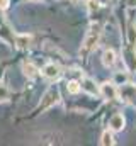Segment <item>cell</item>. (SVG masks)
<instances>
[{"label":"cell","mask_w":136,"mask_h":146,"mask_svg":"<svg viewBox=\"0 0 136 146\" xmlns=\"http://www.w3.org/2000/svg\"><path fill=\"white\" fill-rule=\"evenodd\" d=\"M99 36H101L99 27L92 26L90 31L87 33L85 39H83V42H82V49H80V53H82V54H89L92 49H95V46H97V42H99Z\"/></svg>","instance_id":"cell-1"},{"label":"cell","mask_w":136,"mask_h":146,"mask_svg":"<svg viewBox=\"0 0 136 146\" xmlns=\"http://www.w3.org/2000/svg\"><path fill=\"white\" fill-rule=\"evenodd\" d=\"M58 102H60V92H58L56 87H51V88H48L46 94L43 95V99H41L37 109L46 110V109H49V107H53L55 104H58Z\"/></svg>","instance_id":"cell-2"},{"label":"cell","mask_w":136,"mask_h":146,"mask_svg":"<svg viewBox=\"0 0 136 146\" xmlns=\"http://www.w3.org/2000/svg\"><path fill=\"white\" fill-rule=\"evenodd\" d=\"M99 90H101V95L107 100H116L117 99V88H116L114 82H104L99 87Z\"/></svg>","instance_id":"cell-3"},{"label":"cell","mask_w":136,"mask_h":146,"mask_svg":"<svg viewBox=\"0 0 136 146\" xmlns=\"http://www.w3.org/2000/svg\"><path fill=\"white\" fill-rule=\"evenodd\" d=\"M124 124H126V119L123 114H114L111 119H109V129L114 131V133H119L124 129Z\"/></svg>","instance_id":"cell-4"},{"label":"cell","mask_w":136,"mask_h":146,"mask_svg":"<svg viewBox=\"0 0 136 146\" xmlns=\"http://www.w3.org/2000/svg\"><path fill=\"white\" fill-rule=\"evenodd\" d=\"M43 75L48 78V80H58L61 76V68L55 63H48L44 68H43Z\"/></svg>","instance_id":"cell-5"},{"label":"cell","mask_w":136,"mask_h":146,"mask_svg":"<svg viewBox=\"0 0 136 146\" xmlns=\"http://www.w3.org/2000/svg\"><path fill=\"white\" fill-rule=\"evenodd\" d=\"M80 87H82V90L87 92L89 95H99V94H101L99 87L95 85V82H94L92 78H82V80H80Z\"/></svg>","instance_id":"cell-6"},{"label":"cell","mask_w":136,"mask_h":146,"mask_svg":"<svg viewBox=\"0 0 136 146\" xmlns=\"http://www.w3.org/2000/svg\"><path fill=\"white\" fill-rule=\"evenodd\" d=\"M124 63L128 70H136V51L129 46V49H124Z\"/></svg>","instance_id":"cell-7"},{"label":"cell","mask_w":136,"mask_h":146,"mask_svg":"<svg viewBox=\"0 0 136 146\" xmlns=\"http://www.w3.org/2000/svg\"><path fill=\"white\" fill-rule=\"evenodd\" d=\"M102 65L105 68H111L116 65V51L114 49H105L102 53Z\"/></svg>","instance_id":"cell-8"},{"label":"cell","mask_w":136,"mask_h":146,"mask_svg":"<svg viewBox=\"0 0 136 146\" xmlns=\"http://www.w3.org/2000/svg\"><path fill=\"white\" fill-rule=\"evenodd\" d=\"M22 73L27 76V78H36L37 75H39V68L34 65V63H31V61H24L22 63Z\"/></svg>","instance_id":"cell-9"},{"label":"cell","mask_w":136,"mask_h":146,"mask_svg":"<svg viewBox=\"0 0 136 146\" xmlns=\"http://www.w3.org/2000/svg\"><path fill=\"white\" fill-rule=\"evenodd\" d=\"M31 42H33V37L29 34H19L15 37V44H17L19 49H27L31 46Z\"/></svg>","instance_id":"cell-10"},{"label":"cell","mask_w":136,"mask_h":146,"mask_svg":"<svg viewBox=\"0 0 136 146\" xmlns=\"http://www.w3.org/2000/svg\"><path fill=\"white\" fill-rule=\"evenodd\" d=\"M101 145L102 146H112V145H114V136H112V131H111V129H107V131H104V133H102Z\"/></svg>","instance_id":"cell-11"},{"label":"cell","mask_w":136,"mask_h":146,"mask_svg":"<svg viewBox=\"0 0 136 146\" xmlns=\"http://www.w3.org/2000/svg\"><path fill=\"white\" fill-rule=\"evenodd\" d=\"M128 42H129V46L131 48H136V26H129V29H128Z\"/></svg>","instance_id":"cell-12"},{"label":"cell","mask_w":136,"mask_h":146,"mask_svg":"<svg viewBox=\"0 0 136 146\" xmlns=\"http://www.w3.org/2000/svg\"><path fill=\"white\" fill-rule=\"evenodd\" d=\"M67 87H68V92H70V94H73V95H77V94L82 90V87H80V82H78V80H70Z\"/></svg>","instance_id":"cell-13"},{"label":"cell","mask_w":136,"mask_h":146,"mask_svg":"<svg viewBox=\"0 0 136 146\" xmlns=\"http://www.w3.org/2000/svg\"><path fill=\"white\" fill-rule=\"evenodd\" d=\"M128 82V75L123 72H116V75H114V83L116 85H124Z\"/></svg>","instance_id":"cell-14"},{"label":"cell","mask_w":136,"mask_h":146,"mask_svg":"<svg viewBox=\"0 0 136 146\" xmlns=\"http://www.w3.org/2000/svg\"><path fill=\"white\" fill-rule=\"evenodd\" d=\"M87 7H89L90 12H94V10H97V9L101 7V2H99V0H89V5H87Z\"/></svg>","instance_id":"cell-15"},{"label":"cell","mask_w":136,"mask_h":146,"mask_svg":"<svg viewBox=\"0 0 136 146\" xmlns=\"http://www.w3.org/2000/svg\"><path fill=\"white\" fill-rule=\"evenodd\" d=\"M9 99V90L3 87V85H0V102H3V100H7Z\"/></svg>","instance_id":"cell-16"},{"label":"cell","mask_w":136,"mask_h":146,"mask_svg":"<svg viewBox=\"0 0 136 146\" xmlns=\"http://www.w3.org/2000/svg\"><path fill=\"white\" fill-rule=\"evenodd\" d=\"M10 5V0H0V10H7Z\"/></svg>","instance_id":"cell-17"},{"label":"cell","mask_w":136,"mask_h":146,"mask_svg":"<svg viewBox=\"0 0 136 146\" xmlns=\"http://www.w3.org/2000/svg\"><path fill=\"white\" fill-rule=\"evenodd\" d=\"M128 3L129 5H136V0H128Z\"/></svg>","instance_id":"cell-18"},{"label":"cell","mask_w":136,"mask_h":146,"mask_svg":"<svg viewBox=\"0 0 136 146\" xmlns=\"http://www.w3.org/2000/svg\"><path fill=\"white\" fill-rule=\"evenodd\" d=\"M71 3H78V2H82V0H70Z\"/></svg>","instance_id":"cell-19"},{"label":"cell","mask_w":136,"mask_h":146,"mask_svg":"<svg viewBox=\"0 0 136 146\" xmlns=\"http://www.w3.org/2000/svg\"><path fill=\"white\" fill-rule=\"evenodd\" d=\"M99 2H101V3H104V2H107V0H99Z\"/></svg>","instance_id":"cell-20"}]
</instances>
